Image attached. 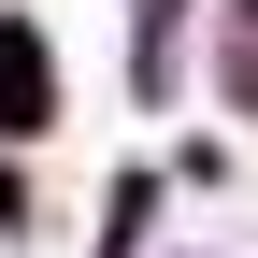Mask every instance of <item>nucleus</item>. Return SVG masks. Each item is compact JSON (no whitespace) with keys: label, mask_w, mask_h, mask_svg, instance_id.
<instances>
[{"label":"nucleus","mask_w":258,"mask_h":258,"mask_svg":"<svg viewBox=\"0 0 258 258\" xmlns=\"http://www.w3.org/2000/svg\"><path fill=\"white\" fill-rule=\"evenodd\" d=\"M158 215H172V158H129V172L101 186V258H144Z\"/></svg>","instance_id":"7ed1b4c3"},{"label":"nucleus","mask_w":258,"mask_h":258,"mask_svg":"<svg viewBox=\"0 0 258 258\" xmlns=\"http://www.w3.org/2000/svg\"><path fill=\"white\" fill-rule=\"evenodd\" d=\"M230 172H244V158L215 144V129H186V144H172V186H230Z\"/></svg>","instance_id":"20e7f679"},{"label":"nucleus","mask_w":258,"mask_h":258,"mask_svg":"<svg viewBox=\"0 0 258 258\" xmlns=\"http://www.w3.org/2000/svg\"><path fill=\"white\" fill-rule=\"evenodd\" d=\"M201 86L230 129H258V0H201Z\"/></svg>","instance_id":"f03ea898"},{"label":"nucleus","mask_w":258,"mask_h":258,"mask_svg":"<svg viewBox=\"0 0 258 258\" xmlns=\"http://www.w3.org/2000/svg\"><path fill=\"white\" fill-rule=\"evenodd\" d=\"M129 29H201V0H129Z\"/></svg>","instance_id":"39448f33"},{"label":"nucleus","mask_w":258,"mask_h":258,"mask_svg":"<svg viewBox=\"0 0 258 258\" xmlns=\"http://www.w3.org/2000/svg\"><path fill=\"white\" fill-rule=\"evenodd\" d=\"M57 115H72V72H57V29L0 0V158H43Z\"/></svg>","instance_id":"f257e3e1"}]
</instances>
